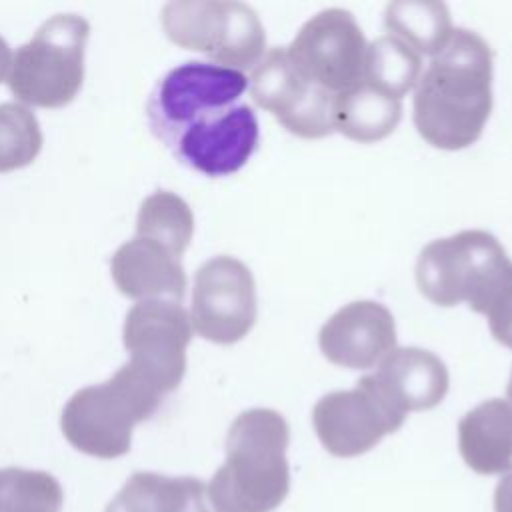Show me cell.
<instances>
[{"instance_id": "1", "label": "cell", "mask_w": 512, "mask_h": 512, "mask_svg": "<svg viewBox=\"0 0 512 512\" xmlns=\"http://www.w3.org/2000/svg\"><path fill=\"white\" fill-rule=\"evenodd\" d=\"M248 76L190 60L168 70L148 98V124L188 168L204 176L238 172L258 148V118L242 96Z\"/></svg>"}, {"instance_id": "2", "label": "cell", "mask_w": 512, "mask_h": 512, "mask_svg": "<svg viewBox=\"0 0 512 512\" xmlns=\"http://www.w3.org/2000/svg\"><path fill=\"white\" fill-rule=\"evenodd\" d=\"M416 84L414 126L428 144L460 150L480 138L492 112V50L480 34L454 28Z\"/></svg>"}, {"instance_id": "3", "label": "cell", "mask_w": 512, "mask_h": 512, "mask_svg": "<svg viewBox=\"0 0 512 512\" xmlns=\"http://www.w3.org/2000/svg\"><path fill=\"white\" fill-rule=\"evenodd\" d=\"M290 428L270 408H250L236 416L226 434V462L206 486L216 512H272L290 490L286 448Z\"/></svg>"}, {"instance_id": "4", "label": "cell", "mask_w": 512, "mask_h": 512, "mask_svg": "<svg viewBox=\"0 0 512 512\" xmlns=\"http://www.w3.org/2000/svg\"><path fill=\"white\" fill-rule=\"evenodd\" d=\"M166 394L128 362L102 384L78 390L64 406L60 428L80 452L96 458L124 456L136 424L150 420Z\"/></svg>"}, {"instance_id": "5", "label": "cell", "mask_w": 512, "mask_h": 512, "mask_svg": "<svg viewBox=\"0 0 512 512\" xmlns=\"http://www.w3.org/2000/svg\"><path fill=\"white\" fill-rule=\"evenodd\" d=\"M420 292L438 306L466 302L484 314L490 302L512 284V260L486 230H462L426 244L416 262Z\"/></svg>"}, {"instance_id": "6", "label": "cell", "mask_w": 512, "mask_h": 512, "mask_svg": "<svg viewBox=\"0 0 512 512\" xmlns=\"http://www.w3.org/2000/svg\"><path fill=\"white\" fill-rule=\"evenodd\" d=\"M90 24L78 14L48 18L12 54L6 76L10 92L28 106L62 108L70 104L84 82V52Z\"/></svg>"}, {"instance_id": "7", "label": "cell", "mask_w": 512, "mask_h": 512, "mask_svg": "<svg viewBox=\"0 0 512 512\" xmlns=\"http://www.w3.org/2000/svg\"><path fill=\"white\" fill-rule=\"evenodd\" d=\"M162 28L180 48L202 52L218 66L254 68L264 56L266 34L244 2L176 0L162 8Z\"/></svg>"}, {"instance_id": "8", "label": "cell", "mask_w": 512, "mask_h": 512, "mask_svg": "<svg viewBox=\"0 0 512 512\" xmlns=\"http://www.w3.org/2000/svg\"><path fill=\"white\" fill-rule=\"evenodd\" d=\"M366 48L354 14L326 8L302 24L286 54L304 78L340 94L364 78Z\"/></svg>"}, {"instance_id": "9", "label": "cell", "mask_w": 512, "mask_h": 512, "mask_svg": "<svg viewBox=\"0 0 512 512\" xmlns=\"http://www.w3.org/2000/svg\"><path fill=\"white\" fill-rule=\"evenodd\" d=\"M128 364L154 382L166 396L186 372V348L192 340L188 312L174 300H142L130 308L122 328Z\"/></svg>"}, {"instance_id": "10", "label": "cell", "mask_w": 512, "mask_h": 512, "mask_svg": "<svg viewBox=\"0 0 512 512\" xmlns=\"http://www.w3.org/2000/svg\"><path fill=\"white\" fill-rule=\"evenodd\" d=\"M252 100L268 110L288 132L300 138H324L334 132L336 94L304 78L286 54L274 46L252 68L248 78Z\"/></svg>"}, {"instance_id": "11", "label": "cell", "mask_w": 512, "mask_h": 512, "mask_svg": "<svg viewBox=\"0 0 512 512\" xmlns=\"http://www.w3.org/2000/svg\"><path fill=\"white\" fill-rule=\"evenodd\" d=\"M256 314V284L244 262L220 254L196 270L190 324L204 340L234 344L252 330Z\"/></svg>"}, {"instance_id": "12", "label": "cell", "mask_w": 512, "mask_h": 512, "mask_svg": "<svg viewBox=\"0 0 512 512\" xmlns=\"http://www.w3.org/2000/svg\"><path fill=\"white\" fill-rule=\"evenodd\" d=\"M406 414L392 408L362 376L352 390L324 394L314 410L312 424L320 444L340 458L372 450L386 434L404 424Z\"/></svg>"}, {"instance_id": "13", "label": "cell", "mask_w": 512, "mask_h": 512, "mask_svg": "<svg viewBox=\"0 0 512 512\" xmlns=\"http://www.w3.org/2000/svg\"><path fill=\"white\" fill-rule=\"evenodd\" d=\"M318 344L336 366L348 370L372 368L396 348L394 316L380 302H350L324 322Z\"/></svg>"}, {"instance_id": "14", "label": "cell", "mask_w": 512, "mask_h": 512, "mask_svg": "<svg viewBox=\"0 0 512 512\" xmlns=\"http://www.w3.org/2000/svg\"><path fill=\"white\" fill-rule=\"evenodd\" d=\"M366 378L402 414L438 406L450 384L446 364L434 352L418 346L394 348Z\"/></svg>"}, {"instance_id": "15", "label": "cell", "mask_w": 512, "mask_h": 512, "mask_svg": "<svg viewBox=\"0 0 512 512\" xmlns=\"http://www.w3.org/2000/svg\"><path fill=\"white\" fill-rule=\"evenodd\" d=\"M180 258L164 244L136 234L114 252L110 274L116 288L128 298L140 302H180L186 290V274Z\"/></svg>"}, {"instance_id": "16", "label": "cell", "mask_w": 512, "mask_h": 512, "mask_svg": "<svg viewBox=\"0 0 512 512\" xmlns=\"http://www.w3.org/2000/svg\"><path fill=\"white\" fill-rule=\"evenodd\" d=\"M458 450L478 474L512 472V404L490 398L458 422Z\"/></svg>"}, {"instance_id": "17", "label": "cell", "mask_w": 512, "mask_h": 512, "mask_svg": "<svg viewBox=\"0 0 512 512\" xmlns=\"http://www.w3.org/2000/svg\"><path fill=\"white\" fill-rule=\"evenodd\" d=\"M204 496L200 478L134 472L104 512H212Z\"/></svg>"}, {"instance_id": "18", "label": "cell", "mask_w": 512, "mask_h": 512, "mask_svg": "<svg viewBox=\"0 0 512 512\" xmlns=\"http://www.w3.org/2000/svg\"><path fill=\"white\" fill-rule=\"evenodd\" d=\"M402 118V100L382 92L366 80L356 82L334 100V130L370 144L394 132Z\"/></svg>"}, {"instance_id": "19", "label": "cell", "mask_w": 512, "mask_h": 512, "mask_svg": "<svg viewBox=\"0 0 512 512\" xmlns=\"http://www.w3.org/2000/svg\"><path fill=\"white\" fill-rule=\"evenodd\" d=\"M384 26L390 36L420 56H436L454 30L446 4L428 0L390 2L384 12Z\"/></svg>"}, {"instance_id": "20", "label": "cell", "mask_w": 512, "mask_h": 512, "mask_svg": "<svg viewBox=\"0 0 512 512\" xmlns=\"http://www.w3.org/2000/svg\"><path fill=\"white\" fill-rule=\"evenodd\" d=\"M420 70L422 56L402 40L384 34L366 48L362 80L402 100L418 82Z\"/></svg>"}, {"instance_id": "21", "label": "cell", "mask_w": 512, "mask_h": 512, "mask_svg": "<svg viewBox=\"0 0 512 512\" xmlns=\"http://www.w3.org/2000/svg\"><path fill=\"white\" fill-rule=\"evenodd\" d=\"M136 234L152 238L182 256L194 234L192 210L178 194L158 190L140 204Z\"/></svg>"}, {"instance_id": "22", "label": "cell", "mask_w": 512, "mask_h": 512, "mask_svg": "<svg viewBox=\"0 0 512 512\" xmlns=\"http://www.w3.org/2000/svg\"><path fill=\"white\" fill-rule=\"evenodd\" d=\"M64 492L44 470L8 466L0 470V512H60Z\"/></svg>"}, {"instance_id": "23", "label": "cell", "mask_w": 512, "mask_h": 512, "mask_svg": "<svg viewBox=\"0 0 512 512\" xmlns=\"http://www.w3.org/2000/svg\"><path fill=\"white\" fill-rule=\"evenodd\" d=\"M42 148V130L30 108L16 102L0 104V174L34 162Z\"/></svg>"}, {"instance_id": "24", "label": "cell", "mask_w": 512, "mask_h": 512, "mask_svg": "<svg viewBox=\"0 0 512 512\" xmlns=\"http://www.w3.org/2000/svg\"><path fill=\"white\" fill-rule=\"evenodd\" d=\"M484 316L488 318V326L492 336L512 348V284H508L486 308Z\"/></svg>"}, {"instance_id": "25", "label": "cell", "mask_w": 512, "mask_h": 512, "mask_svg": "<svg viewBox=\"0 0 512 512\" xmlns=\"http://www.w3.org/2000/svg\"><path fill=\"white\" fill-rule=\"evenodd\" d=\"M494 512H512V472L504 474L496 484Z\"/></svg>"}, {"instance_id": "26", "label": "cell", "mask_w": 512, "mask_h": 512, "mask_svg": "<svg viewBox=\"0 0 512 512\" xmlns=\"http://www.w3.org/2000/svg\"><path fill=\"white\" fill-rule=\"evenodd\" d=\"M10 64H12V52H10V46H8V42L0 36V82L8 76Z\"/></svg>"}, {"instance_id": "27", "label": "cell", "mask_w": 512, "mask_h": 512, "mask_svg": "<svg viewBox=\"0 0 512 512\" xmlns=\"http://www.w3.org/2000/svg\"><path fill=\"white\" fill-rule=\"evenodd\" d=\"M506 394H508V400L512 402V374H510V382H508V386H506Z\"/></svg>"}]
</instances>
